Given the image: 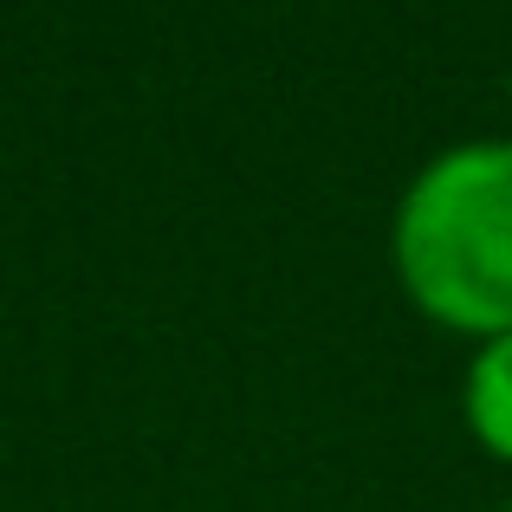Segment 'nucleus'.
<instances>
[{"label": "nucleus", "mask_w": 512, "mask_h": 512, "mask_svg": "<svg viewBox=\"0 0 512 512\" xmlns=\"http://www.w3.org/2000/svg\"><path fill=\"white\" fill-rule=\"evenodd\" d=\"M461 409H467V428H474L480 448L512 467V331L506 338H487L474 350Z\"/></svg>", "instance_id": "f03ea898"}, {"label": "nucleus", "mask_w": 512, "mask_h": 512, "mask_svg": "<svg viewBox=\"0 0 512 512\" xmlns=\"http://www.w3.org/2000/svg\"><path fill=\"white\" fill-rule=\"evenodd\" d=\"M506 512H512V506H506Z\"/></svg>", "instance_id": "7ed1b4c3"}, {"label": "nucleus", "mask_w": 512, "mask_h": 512, "mask_svg": "<svg viewBox=\"0 0 512 512\" xmlns=\"http://www.w3.org/2000/svg\"><path fill=\"white\" fill-rule=\"evenodd\" d=\"M415 312L461 338L512 331V143H454L402 188L389 227Z\"/></svg>", "instance_id": "f257e3e1"}]
</instances>
